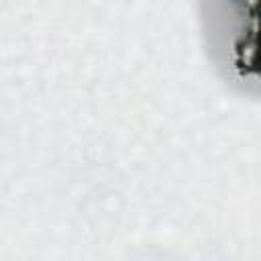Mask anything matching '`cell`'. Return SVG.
Returning <instances> with one entry per match:
<instances>
[{
	"label": "cell",
	"instance_id": "1",
	"mask_svg": "<svg viewBox=\"0 0 261 261\" xmlns=\"http://www.w3.org/2000/svg\"><path fill=\"white\" fill-rule=\"evenodd\" d=\"M228 8L232 16L224 41L226 65L237 80L261 84V0H245Z\"/></svg>",
	"mask_w": 261,
	"mask_h": 261
}]
</instances>
